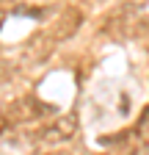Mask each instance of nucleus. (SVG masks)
<instances>
[{
	"mask_svg": "<svg viewBox=\"0 0 149 155\" xmlns=\"http://www.w3.org/2000/svg\"><path fill=\"white\" fill-rule=\"evenodd\" d=\"M52 108L55 105L39 100V97H33V94H28V97H20V100H14V103H8L3 108V119L8 125H30L36 119H42V116L52 114Z\"/></svg>",
	"mask_w": 149,
	"mask_h": 155,
	"instance_id": "f257e3e1",
	"label": "nucleus"
},
{
	"mask_svg": "<svg viewBox=\"0 0 149 155\" xmlns=\"http://www.w3.org/2000/svg\"><path fill=\"white\" fill-rule=\"evenodd\" d=\"M74 133H78V116L64 114V116H55L50 125H44L36 133V141L42 147H58V144H66L69 139H74Z\"/></svg>",
	"mask_w": 149,
	"mask_h": 155,
	"instance_id": "7ed1b4c3",
	"label": "nucleus"
},
{
	"mask_svg": "<svg viewBox=\"0 0 149 155\" xmlns=\"http://www.w3.org/2000/svg\"><path fill=\"white\" fill-rule=\"evenodd\" d=\"M80 25H83V11H80V8H66V11H61V17L52 22V28H50L47 33L36 36V39L44 42V53H47L50 47H55V45L66 42L69 36H74V31H78Z\"/></svg>",
	"mask_w": 149,
	"mask_h": 155,
	"instance_id": "f03ea898",
	"label": "nucleus"
}]
</instances>
